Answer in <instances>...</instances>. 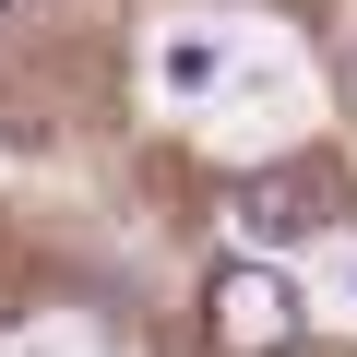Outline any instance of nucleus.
<instances>
[{
	"label": "nucleus",
	"mask_w": 357,
	"mask_h": 357,
	"mask_svg": "<svg viewBox=\"0 0 357 357\" xmlns=\"http://www.w3.org/2000/svg\"><path fill=\"white\" fill-rule=\"evenodd\" d=\"M203 333H215V357H286L298 345V286L274 262H227L215 298H203Z\"/></svg>",
	"instance_id": "obj_1"
},
{
	"label": "nucleus",
	"mask_w": 357,
	"mask_h": 357,
	"mask_svg": "<svg viewBox=\"0 0 357 357\" xmlns=\"http://www.w3.org/2000/svg\"><path fill=\"white\" fill-rule=\"evenodd\" d=\"M321 215H333V178H321V167H274V178L238 191V227H250V238H310Z\"/></svg>",
	"instance_id": "obj_2"
}]
</instances>
